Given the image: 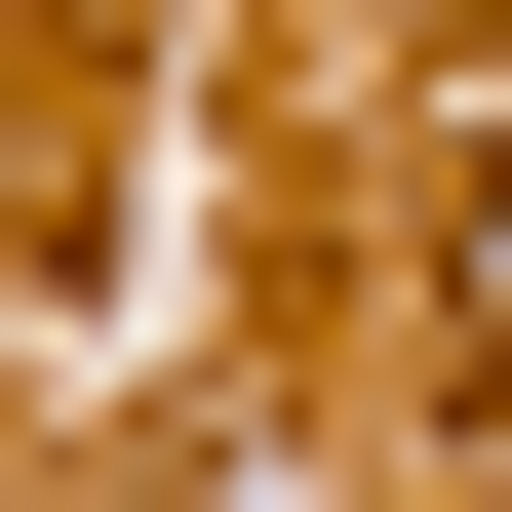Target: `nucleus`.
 <instances>
[{
	"label": "nucleus",
	"instance_id": "obj_1",
	"mask_svg": "<svg viewBox=\"0 0 512 512\" xmlns=\"http://www.w3.org/2000/svg\"><path fill=\"white\" fill-rule=\"evenodd\" d=\"M434 276H473V355H512V158H473V237H434Z\"/></svg>",
	"mask_w": 512,
	"mask_h": 512
}]
</instances>
